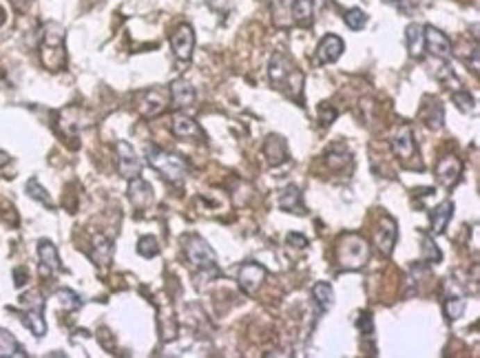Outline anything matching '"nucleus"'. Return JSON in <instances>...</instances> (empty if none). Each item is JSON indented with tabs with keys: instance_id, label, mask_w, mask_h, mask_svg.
Here are the masks:
<instances>
[{
	"instance_id": "5",
	"label": "nucleus",
	"mask_w": 480,
	"mask_h": 358,
	"mask_svg": "<svg viewBox=\"0 0 480 358\" xmlns=\"http://www.w3.org/2000/svg\"><path fill=\"white\" fill-rule=\"evenodd\" d=\"M22 305V323H25L33 336H44L47 334V323H44V298L38 290L25 292L20 296Z\"/></svg>"
},
{
	"instance_id": "26",
	"label": "nucleus",
	"mask_w": 480,
	"mask_h": 358,
	"mask_svg": "<svg viewBox=\"0 0 480 358\" xmlns=\"http://www.w3.org/2000/svg\"><path fill=\"white\" fill-rule=\"evenodd\" d=\"M25 356L27 352L14 339V334H9L7 330H0V358H25Z\"/></svg>"
},
{
	"instance_id": "13",
	"label": "nucleus",
	"mask_w": 480,
	"mask_h": 358,
	"mask_svg": "<svg viewBox=\"0 0 480 358\" xmlns=\"http://www.w3.org/2000/svg\"><path fill=\"white\" fill-rule=\"evenodd\" d=\"M343 51H345L343 40L339 38V35L328 33L326 38H321V42L317 46V60L321 65H332L343 56Z\"/></svg>"
},
{
	"instance_id": "36",
	"label": "nucleus",
	"mask_w": 480,
	"mask_h": 358,
	"mask_svg": "<svg viewBox=\"0 0 480 358\" xmlns=\"http://www.w3.org/2000/svg\"><path fill=\"white\" fill-rule=\"evenodd\" d=\"M337 151H339V155L334 153V148L328 153V164L332 166V169H339V166H345V162L350 164V153H347L343 146H337Z\"/></svg>"
},
{
	"instance_id": "18",
	"label": "nucleus",
	"mask_w": 480,
	"mask_h": 358,
	"mask_svg": "<svg viewBox=\"0 0 480 358\" xmlns=\"http://www.w3.org/2000/svg\"><path fill=\"white\" fill-rule=\"evenodd\" d=\"M129 199L138 210L149 208L153 204V188H151V184H147L140 177H133V179H131V184H129Z\"/></svg>"
},
{
	"instance_id": "40",
	"label": "nucleus",
	"mask_w": 480,
	"mask_h": 358,
	"mask_svg": "<svg viewBox=\"0 0 480 358\" xmlns=\"http://www.w3.org/2000/svg\"><path fill=\"white\" fill-rule=\"evenodd\" d=\"M27 277H29L27 268H16V270H14V279H16V285H18V288H20V285H25V283H27Z\"/></svg>"
},
{
	"instance_id": "33",
	"label": "nucleus",
	"mask_w": 480,
	"mask_h": 358,
	"mask_svg": "<svg viewBox=\"0 0 480 358\" xmlns=\"http://www.w3.org/2000/svg\"><path fill=\"white\" fill-rule=\"evenodd\" d=\"M27 195L31 197V199H35V201H40V204H44V206H53V201H51V197L47 195V190L38 184V179H29L27 182Z\"/></svg>"
},
{
	"instance_id": "42",
	"label": "nucleus",
	"mask_w": 480,
	"mask_h": 358,
	"mask_svg": "<svg viewBox=\"0 0 480 358\" xmlns=\"http://www.w3.org/2000/svg\"><path fill=\"white\" fill-rule=\"evenodd\" d=\"M7 164H9V155L5 151H0V169H3V166H7Z\"/></svg>"
},
{
	"instance_id": "7",
	"label": "nucleus",
	"mask_w": 480,
	"mask_h": 358,
	"mask_svg": "<svg viewBox=\"0 0 480 358\" xmlns=\"http://www.w3.org/2000/svg\"><path fill=\"white\" fill-rule=\"evenodd\" d=\"M396 237H399V225L390 217V214H383L376 230H374V246L379 250V255L383 257H392L394 246H396Z\"/></svg>"
},
{
	"instance_id": "39",
	"label": "nucleus",
	"mask_w": 480,
	"mask_h": 358,
	"mask_svg": "<svg viewBox=\"0 0 480 358\" xmlns=\"http://www.w3.org/2000/svg\"><path fill=\"white\" fill-rule=\"evenodd\" d=\"M356 325H358V327H365L367 336H372V334H374V325H372V316H370L367 312L363 314V318H358V321H356Z\"/></svg>"
},
{
	"instance_id": "34",
	"label": "nucleus",
	"mask_w": 480,
	"mask_h": 358,
	"mask_svg": "<svg viewBox=\"0 0 480 358\" xmlns=\"http://www.w3.org/2000/svg\"><path fill=\"white\" fill-rule=\"evenodd\" d=\"M138 253L144 257V259H153L160 255V246H158V239L155 237H142L138 241Z\"/></svg>"
},
{
	"instance_id": "1",
	"label": "nucleus",
	"mask_w": 480,
	"mask_h": 358,
	"mask_svg": "<svg viewBox=\"0 0 480 358\" xmlns=\"http://www.w3.org/2000/svg\"><path fill=\"white\" fill-rule=\"evenodd\" d=\"M334 257H337V264L343 270H361L370 261V244L365 241L363 235L345 232L339 237Z\"/></svg>"
},
{
	"instance_id": "30",
	"label": "nucleus",
	"mask_w": 480,
	"mask_h": 358,
	"mask_svg": "<svg viewBox=\"0 0 480 358\" xmlns=\"http://www.w3.org/2000/svg\"><path fill=\"white\" fill-rule=\"evenodd\" d=\"M442 259V253L438 250V246L434 244V239L429 235H423V241H421V261L423 264H438Z\"/></svg>"
},
{
	"instance_id": "20",
	"label": "nucleus",
	"mask_w": 480,
	"mask_h": 358,
	"mask_svg": "<svg viewBox=\"0 0 480 358\" xmlns=\"http://www.w3.org/2000/svg\"><path fill=\"white\" fill-rule=\"evenodd\" d=\"M263 155L270 166H281L288 162V144L281 135H268L263 142Z\"/></svg>"
},
{
	"instance_id": "8",
	"label": "nucleus",
	"mask_w": 480,
	"mask_h": 358,
	"mask_svg": "<svg viewBox=\"0 0 480 358\" xmlns=\"http://www.w3.org/2000/svg\"><path fill=\"white\" fill-rule=\"evenodd\" d=\"M115 151H117V173L122 175L124 179H133V177H140L142 173V160L138 157L135 148L129 144V142L119 139L115 144Z\"/></svg>"
},
{
	"instance_id": "14",
	"label": "nucleus",
	"mask_w": 480,
	"mask_h": 358,
	"mask_svg": "<svg viewBox=\"0 0 480 358\" xmlns=\"http://www.w3.org/2000/svg\"><path fill=\"white\" fill-rule=\"evenodd\" d=\"M461 173H463V164L458 157H454V155H445L436 166V179H438V184H442L445 188H452L458 182Z\"/></svg>"
},
{
	"instance_id": "11",
	"label": "nucleus",
	"mask_w": 480,
	"mask_h": 358,
	"mask_svg": "<svg viewBox=\"0 0 480 358\" xmlns=\"http://www.w3.org/2000/svg\"><path fill=\"white\" fill-rule=\"evenodd\" d=\"M171 46H173V53L177 60H182V62H188L190 58H193V49H195V31L190 25H182L177 27V31L171 35Z\"/></svg>"
},
{
	"instance_id": "23",
	"label": "nucleus",
	"mask_w": 480,
	"mask_h": 358,
	"mask_svg": "<svg viewBox=\"0 0 480 358\" xmlns=\"http://www.w3.org/2000/svg\"><path fill=\"white\" fill-rule=\"evenodd\" d=\"M166 106H169V100H166V95L162 91H149L144 95V100L140 104V113L144 117H158L160 113L166 111Z\"/></svg>"
},
{
	"instance_id": "15",
	"label": "nucleus",
	"mask_w": 480,
	"mask_h": 358,
	"mask_svg": "<svg viewBox=\"0 0 480 358\" xmlns=\"http://www.w3.org/2000/svg\"><path fill=\"white\" fill-rule=\"evenodd\" d=\"M442 305H445V314L449 321H458L465 312V305H467V298L465 294L456 288V283L449 279L447 281V288H445V301H442Z\"/></svg>"
},
{
	"instance_id": "6",
	"label": "nucleus",
	"mask_w": 480,
	"mask_h": 358,
	"mask_svg": "<svg viewBox=\"0 0 480 358\" xmlns=\"http://www.w3.org/2000/svg\"><path fill=\"white\" fill-rule=\"evenodd\" d=\"M40 56L44 67L49 65L51 56H56L58 67H65V29L58 25V22H47L42 29V42H40Z\"/></svg>"
},
{
	"instance_id": "2",
	"label": "nucleus",
	"mask_w": 480,
	"mask_h": 358,
	"mask_svg": "<svg viewBox=\"0 0 480 358\" xmlns=\"http://www.w3.org/2000/svg\"><path fill=\"white\" fill-rule=\"evenodd\" d=\"M268 78L272 82V87H277L285 93L295 95L299 100L301 98V87H304V76L290 60L283 53H274L268 62Z\"/></svg>"
},
{
	"instance_id": "38",
	"label": "nucleus",
	"mask_w": 480,
	"mask_h": 358,
	"mask_svg": "<svg viewBox=\"0 0 480 358\" xmlns=\"http://www.w3.org/2000/svg\"><path fill=\"white\" fill-rule=\"evenodd\" d=\"M285 244L288 246H295V248H306L308 246V239L304 235H299V232H290L285 237Z\"/></svg>"
},
{
	"instance_id": "4",
	"label": "nucleus",
	"mask_w": 480,
	"mask_h": 358,
	"mask_svg": "<svg viewBox=\"0 0 480 358\" xmlns=\"http://www.w3.org/2000/svg\"><path fill=\"white\" fill-rule=\"evenodd\" d=\"M184 253L188 264L193 266L195 270H201L204 277H217L220 270H217V257H215L213 248L204 241L201 237L193 235L184 239Z\"/></svg>"
},
{
	"instance_id": "31",
	"label": "nucleus",
	"mask_w": 480,
	"mask_h": 358,
	"mask_svg": "<svg viewBox=\"0 0 480 358\" xmlns=\"http://www.w3.org/2000/svg\"><path fill=\"white\" fill-rule=\"evenodd\" d=\"M56 298H58L60 307L67 309V312H76V309L82 307V298H80V294H76L74 290H69V288L58 290V292H56Z\"/></svg>"
},
{
	"instance_id": "19",
	"label": "nucleus",
	"mask_w": 480,
	"mask_h": 358,
	"mask_svg": "<svg viewBox=\"0 0 480 358\" xmlns=\"http://www.w3.org/2000/svg\"><path fill=\"white\" fill-rule=\"evenodd\" d=\"M171 130H173V135L179 137V139H190V137L201 139V137H204L199 124L195 122L193 117H188V115H184V113H175V115H173Z\"/></svg>"
},
{
	"instance_id": "17",
	"label": "nucleus",
	"mask_w": 480,
	"mask_h": 358,
	"mask_svg": "<svg viewBox=\"0 0 480 358\" xmlns=\"http://www.w3.org/2000/svg\"><path fill=\"white\" fill-rule=\"evenodd\" d=\"M195 89L190 87V82H186L184 78H177L171 82V102L173 109H186V106L195 104Z\"/></svg>"
},
{
	"instance_id": "43",
	"label": "nucleus",
	"mask_w": 480,
	"mask_h": 358,
	"mask_svg": "<svg viewBox=\"0 0 480 358\" xmlns=\"http://www.w3.org/2000/svg\"><path fill=\"white\" fill-rule=\"evenodd\" d=\"M5 20H7V11H5L3 7H0V27L5 25Z\"/></svg>"
},
{
	"instance_id": "27",
	"label": "nucleus",
	"mask_w": 480,
	"mask_h": 358,
	"mask_svg": "<svg viewBox=\"0 0 480 358\" xmlns=\"http://www.w3.org/2000/svg\"><path fill=\"white\" fill-rule=\"evenodd\" d=\"M312 298H315V303L319 305V312H328L334 303V290L332 285L326 281H319L315 283V288H312Z\"/></svg>"
},
{
	"instance_id": "29",
	"label": "nucleus",
	"mask_w": 480,
	"mask_h": 358,
	"mask_svg": "<svg viewBox=\"0 0 480 358\" xmlns=\"http://www.w3.org/2000/svg\"><path fill=\"white\" fill-rule=\"evenodd\" d=\"M421 117H423V122L429 128H434V130H438L442 126V122H445V113H442V106L438 102L427 104L423 109V113H421Z\"/></svg>"
},
{
	"instance_id": "10",
	"label": "nucleus",
	"mask_w": 480,
	"mask_h": 358,
	"mask_svg": "<svg viewBox=\"0 0 480 358\" xmlns=\"http://www.w3.org/2000/svg\"><path fill=\"white\" fill-rule=\"evenodd\" d=\"M423 35H425V51H429L438 60L452 58V42L440 29H436L434 25H427V27H423Z\"/></svg>"
},
{
	"instance_id": "12",
	"label": "nucleus",
	"mask_w": 480,
	"mask_h": 358,
	"mask_svg": "<svg viewBox=\"0 0 480 358\" xmlns=\"http://www.w3.org/2000/svg\"><path fill=\"white\" fill-rule=\"evenodd\" d=\"M392 144V153L396 157L401 160H412L414 153H416V144H414V133H412V126H401L390 139Z\"/></svg>"
},
{
	"instance_id": "21",
	"label": "nucleus",
	"mask_w": 480,
	"mask_h": 358,
	"mask_svg": "<svg viewBox=\"0 0 480 358\" xmlns=\"http://www.w3.org/2000/svg\"><path fill=\"white\" fill-rule=\"evenodd\" d=\"M91 261L95 266H109L111 264V257H113V241L111 239H106L104 235L93 237V246H91V253H89Z\"/></svg>"
},
{
	"instance_id": "41",
	"label": "nucleus",
	"mask_w": 480,
	"mask_h": 358,
	"mask_svg": "<svg viewBox=\"0 0 480 358\" xmlns=\"http://www.w3.org/2000/svg\"><path fill=\"white\" fill-rule=\"evenodd\" d=\"M401 9L405 11V14H410V11H412V0H401Z\"/></svg>"
},
{
	"instance_id": "28",
	"label": "nucleus",
	"mask_w": 480,
	"mask_h": 358,
	"mask_svg": "<svg viewBox=\"0 0 480 358\" xmlns=\"http://www.w3.org/2000/svg\"><path fill=\"white\" fill-rule=\"evenodd\" d=\"M290 14L299 25H308V22H312V16H315V3L312 0H295Z\"/></svg>"
},
{
	"instance_id": "37",
	"label": "nucleus",
	"mask_w": 480,
	"mask_h": 358,
	"mask_svg": "<svg viewBox=\"0 0 480 358\" xmlns=\"http://www.w3.org/2000/svg\"><path fill=\"white\" fill-rule=\"evenodd\" d=\"M334 119H337V109H332V106H328V104H321L319 106V122L323 126H330Z\"/></svg>"
},
{
	"instance_id": "32",
	"label": "nucleus",
	"mask_w": 480,
	"mask_h": 358,
	"mask_svg": "<svg viewBox=\"0 0 480 358\" xmlns=\"http://www.w3.org/2000/svg\"><path fill=\"white\" fill-rule=\"evenodd\" d=\"M343 20H345V25L350 27L352 31H358V29H363L367 25V14H365L363 9L352 7V9H347L345 14H343Z\"/></svg>"
},
{
	"instance_id": "3",
	"label": "nucleus",
	"mask_w": 480,
	"mask_h": 358,
	"mask_svg": "<svg viewBox=\"0 0 480 358\" xmlns=\"http://www.w3.org/2000/svg\"><path fill=\"white\" fill-rule=\"evenodd\" d=\"M147 162L153 166L155 171H158L162 177H166L169 182L173 184H179L186 179V173H188V166L186 162L179 157V155L175 153H169V151H162L158 146H147Z\"/></svg>"
},
{
	"instance_id": "44",
	"label": "nucleus",
	"mask_w": 480,
	"mask_h": 358,
	"mask_svg": "<svg viewBox=\"0 0 480 358\" xmlns=\"http://www.w3.org/2000/svg\"><path fill=\"white\" fill-rule=\"evenodd\" d=\"M11 3H16V5H22V3H29V0H11Z\"/></svg>"
},
{
	"instance_id": "25",
	"label": "nucleus",
	"mask_w": 480,
	"mask_h": 358,
	"mask_svg": "<svg viewBox=\"0 0 480 358\" xmlns=\"http://www.w3.org/2000/svg\"><path fill=\"white\" fill-rule=\"evenodd\" d=\"M405 42H407V51H410L412 58H423V53H425L423 25H418V22H412V25L405 29Z\"/></svg>"
},
{
	"instance_id": "9",
	"label": "nucleus",
	"mask_w": 480,
	"mask_h": 358,
	"mask_svg": "<svg viewBox=\"0 0 480 358\" xmlns=\"http://www.w3.org/2000/svg\"><path fill=\"white\" fill-rule=\"evenodd\" d=\"M263 281H266V268L257 264V261H248L237 272V283L246 294H255Z\"/></svg>"
},
{
	"instance_id": "35",
	"label": "nucleus",
	"mask_w": 480,
	"mask_h": 358,
	"mask_svg": "<svg viewBox=\"0 0 480 358\" xmlns=\"http://www.w3.org/2000/svg\"><path fill=\"white\" fill-rule=\"evenodd\" d=\"M452 100L456 102V106H458L463 113H470V111L476 109V102H474V98L467 91H454L452 93Z\"/></svg>"
},
{
	"instance_id": "16",
	"label": "nucleus",
	"mask_w": 480,
	"mask_h": 358,
	"mask_svg": "<svg viewBox=\"0 0 480 358\" xmlns=\"http://www.w3.org/2000/svg\"><path fill=\"white\" fill-rule=\"evenodd\" d=\"M38 259H40V274L42 277H51L53 272L60 270V257L56 246L49 239H40L38 241Z\"/></svg>"
},
{
	"instance_id": "24",
	"label": "nucleus",
	"mask_w": 480,
	"mask_h": 358,
	"mask_svg": "<svg viewBox=\"0 0 480 358\" xmlns=\"http://www.w3.org/2000/svg\"><path fill=\"white\" fill-rule=\"evenodd\" d=\"M277 204L281 210L285 212H297V214H304V199H301V190H299L297 186H285L281 188V193H279V199H277Z\"/></svg>"
},
{
	"instance_id": "22",
	"label": "nucleus",
	"mask_w": 480,
	"mask_h": 358,
	"mask_svg": "<svg viewBox=\"0 0 480 358\" xmlns=\"http://www.w3.org/2000/svg\"><path fill=\"white\" fill-rule=\"evenodd\" d=\"M454 214V201H442V204H438L436 208L429 210V221H431V235H442L447 228V223L452 219Z\"/></svg>"
}]
</instances>
